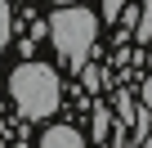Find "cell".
I'll use <instances>...</instances> for the list:
<instances>
[{"label":"cell","mask_w":152,"mask_h":148,"mask_svg":"<svg viewBox=\"0 0 152 148\" xmlns=\"http://www.w3.org/2000/svg\"><path fill=\"white\" fill-rule=\"evenodd\" d=\"M143 108H152V77L143 81Z\"/></svg>","instance_id":"obj_11"},{"label":"cell","mask_w":152,"mask_h":148,"mask_svg":"<svg viewBox=\"0 0 152 148\" xmlns=\"http://www.w3.org/2000/svg\"><path fill=\"white\" fill-rule=\"evenodd\" d=\"M139 148H152V139H148V144H139Z\"/></svg>","instance_id":"obj_13"},{"label":"cell","mask_w":152,"mask_h":148,"mask_svg":"<svg viewBox=\"0 0 152 148\" xmlns=\"http://www.w3.org/2000/svg\"><path fill=\"white\" fill-rule=\"evenodd\" d=\"M81 81H85V90H99L103 85V67H81Z\"/></svg>","instance_id":"obj_8"},{"label":"cell","mask_w":152,"mask_h":148,"mask_svg":"<svg viewBox=\"0 0 152 148\" xmlns=\"http://www.w3.org/2000/svg\"><path fill=\"white\" fill-rule=\"evenodd\" d=\"M116 112H121V121H130V117H134V103H130V90H121V94H116Z\"/></svg>","instance_id":"obj_9"},{"label":"cell","mask_w":152,"mask_h":148,"mask_svg":"<svg viewBox=\"0 0 152 148\" xmlns=\"http://www.w3.org/2000/svg\"><path fill=\"white\" fill-rule=\"evenodd\" d=\"M134 40H139V45H148V40H152V0H143V5H139V23H134Z\"/></svg>","instance_id":"obj_4"},{"label":"cell","mask_w":152,"mask_h":148,"mask_svg":"<svg viewBox=\"0 0 152 148\" xmlns=\"http://www.w3.org/2000/svg\"><path fill=\"white\" fill-rule=\"evenodd\" d=\"M9 18H14L9 0H0V49H9Z\"/></svg>","instance_id":"obj_7"},{"label":"cell","mask_w":152,"mask_h":148,"mask_svg":"<svg viewBox=\"0 0 152 148\" xmlns=\"http://www.w3.org/2000/svg\"><path fill=\"white\" fill-rule=\"evenodd\" d=\"M54 5H76V0H54Z\"/></svg>","instance_id":"obj_12"},{"label":"cell","mask_w":152,"mask_h":148,"mask_svg":"<svg viewBox=\"0 0 152 148\" xmlns=\"http://www.w3.org/2000/svg\"><path fill=\"white\" fill-rule=\"evenodd\" d=\"M9 94H14V103H18L23 117L40 121V117H54V112H58V103H63V81H58V72H54L49 63L27 58V63L14 67Z\"/></svg>","instance_id":"obj_2"},{"label":"cell","mask_w":152,"mask_h":148,"mask_svg":"<svg viewBox=\"0 0 152 148\" xmlns=\"http://www.w3.org/2000/svg\"><path fill=\"white\" fill-rule=\"evenodd\" d=\"M112 121H116V112H112L107 103H94V139H99V144L107 139V130H112Z\"/></svg>","instance_id":"obj_5"},{"label":"cell","mask_w":152,"mask_h":148,"mask_svg":"<svg viewBox=\"0 0 152 148\" xmlns=\"http://www.w3.org/2000/svg\"><path fill=\"white\" fill-rule=\"evenodd\" d=\"M40 148H85V135L76 126H49L40 135Z\"/></svg>","instance_id":"obj_3"},{"label":"cell","mask_w":152,"mask_h":148,"mask_svg":"<svg viewBox=\"0 0 152 148\" xmlns=\"http://www.w3.org/2000/svg\"><path fill=\"white\" fill-rule=\"evenodd\" d=\"M121 9H125V0H103V5H99V23H116Z\"/></svg>","instance_id":"obj_6"},{"label":"cell","mask_w":152,"mask_h":148,"mask_svg":"<svg viewBox=\"0 0 152 148\" xmlns=\"http://www.w3.org/2000/svg\"><path fill=\"white\" fill-rule=\"evenodd\" d=\"M125 32H134V23H139V5H130V9H121V18H116Z\"/></svg>","instance_id":"obj_10"},{"label":"cell","mask_w":152,"mask_h":148,"mask_svg":"<svg viewBox=\"0 0 152 148\" xmlns=\"http://www.w3.org/2000/svg\"><path fill=\"white\" fill-rule=\"evenodd\" d=\"M45 32H49V40H54L63 67H67V72H81L85 58L94 54V40H99V14H94V9H81V5H58V9L49 14Z\"/></svg>","instance_id":"obj_1"}]
</instances>
